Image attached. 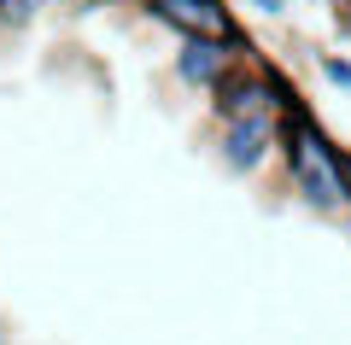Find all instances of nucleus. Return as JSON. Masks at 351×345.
I'll return each instance as SVG.
<instances>
[{"mask_svg": "<svg viewBox=\"0 0 351 345\" xmlns=\"http://www.w3.org/2000/svg\"><path fill=\"white\" fill-rule=\"evenodd\" d=\"M276 129H281L276 152H281V164H287L293 193H299L311 211H322V217H346L351 222V170H346L351 158H339V147L316 129V117L299 106V99L281 106Z\"/></svg>", "mask_w": 351, "mask_h": 345, "instance_id": "nucleus-1", "label": "nucleus"}, {"mask_svg": "<svg viewBox=\"0 0 351 345\" xmlns=\"http://www.w3.org/2000/svg\"><path fill=\"white\" fill-rule=\"evenodd\" d=\"M211 94H217V117H223V123H234V117H258V111H281V106L299 99L281 71H228Z\"/></svg>", "mask_w": 351, "mask_h": 345, "instance_id": "nucleus-2", "label": "nucleus"}, {"mask_svg": "<svg viewBox=\"0 0 351 345\" xmlns=\"http://www.w3.org/2000/svg\"><path fill=\"white\" fill-rule=\"evenodd\" d=\"M246 53H252L246 36H234V41H223V36H182L176 76H182L188 88H205V94H211L228 71H240V59H246Z\"/></svg>", "mask_w": 351, "mask_h": 345, "instance_id": "nucleus-3", "label": "nucleus"}, {"mask_svg": "<svg viewBox=\"0 0 351 345\" xmlns=\"http://www.w3.org/2000/svg\"><path fill=\"white\" fill-rule=\"evenodd\" d=\"M276 111H258V117H234V123H223V164L228 170H240V176H252V170H263V158L276 152Z\"/></svg>", "mask_w": 351, "mask_h": 345, "instance_id": "nucleus-4", "label": "nucleus"}, {"mask_svg": "<svg viewBox=\"0 0 351 345\" xmlns=\"http://www.w3.org/2000/svg\"><path fill=\"white\" fill-rule=\"evenodd\" d=\"M147 12L158 18V24H170L176 36H223V41L240 36L234 12H228L223 0H152Z\"/></svg>", "mask_w": 351, "mask_h": 345, "instance_id": "nucleus-5", "label": "nucleus"}, {"mask_svg": "<svg viewBox=\"0 0 351 345\" xmlns=\"http://www.w3.org/2000/svg\"><path fill=\"white\" fill-rule=\"evenodd\" d=\"M36 6H47V0H0V24H6V29H24L29 18H36Z\"/></svg>", "mask_w": 351, "mask_h": 345, "instance_id": "nucleus-6", "label": "nucleus"}, {"mask_svg": "<svg viewBox=\"0 0 351 345\" xmlns=\"http://www.w3.org/2000/svg\"><path fill=\"white\" fill-rule=\"evenodd\" d=\"M316 64H322V76H328V82L351 88V59H334V53H322V59H316Z\"/></svg>", "mask_w": 351, "mask_h": 345, "instance_id": "nucleus-7", "label": "nucleus"}, {"mask_svg": "<svg viewBox=\"0 0 351 345\" xmlns=\"http://www.w3.org/2000/svg\"><path fill=\"white\" fill-rule=\"evenodd\" d=\"M252 6H258L263 18H281V12H287V0H252Z\"/></svg>", "mask_w": 351, "mask_h": 345, "instance_id": "nucleus-8", "label": "nucleus"}, {"mask_svg": "<svg viewBox=\"0 0 351 345\" xmlns=\"http://www.w3.org/2000/svg\"><path fill=\"white\" fill-rule=\"evenodd\" d=\"M0 345H6V328H0Z\"/></svg>", "mask_w": 351, "mask_h": 345, "instance_id": "nucleus-9", "label": "nucleus"}, {"mask_svg": "<svg viewBox=\"0 0 351 345\" xmlns=\"http://www.w3.org/2000/svg\"><path fill=\"white\" fill-rule=\"evenodd\" d=\"M141 6H152V0H141Z\"/></svg>", "mask_w": 351, "mask_h": 345, "instance_id": "nucleus-10", "label": "nucleus"}, {"mask_svg": "<svg viewBox=\"0 0 351 345\" xmlns=\"http://www.w3.org/2000/svg\"><path fill=\"white\" fill-rule=\"evenodd\" d=\"M346 170H351V164H346Z\"/></svg>", "mask_w": 351, "mask_h": 345, "instance_id": "nucleus-11", "label": "nucleus"}]
</instances>
